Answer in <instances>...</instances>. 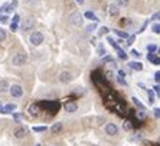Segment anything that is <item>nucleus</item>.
Here are the masks:
<instances>
[{
  "mask_svg": "<svg viewBox=\"0 0 160 146\" xmlns=\"http://www.w3.org/2000/svg\"><path fill=\"white\" fill-rule=\"evenodd\" d=\"M150 20H159V22H160V11L154 13V15L152 16V19H150Z\"/></svg>",
  "mask_w": 160,
  "mask_h": 146,
  "instance_id": "obj_46",
  "label": "nucleus"
},
{
  "mask_svg": "<svg viewBox=\"0 0 160 146\" xmlns=\"http://www.w3.org/2000/svg\"><path fill=\"white\" fill-rule=\"evenodd\" d=\"M116 79H117V82H118L121 86H128V83H127V80L124 79V77H121V76H118V75H117Z\"/></svg>",
  "mask_w": 160,
  "mask_h": 146,
  "instance_id": "obj_36",
  "label": "nucleus"
},
{
  "mask_svg": "<svg viewBox=\"0 0 160 146\" xmlns=\"http://www.w3.org/2000/svg\"><path fill=\"white\" fill-rule=\"evenodd\" d=\"M128 67H130L131 70H136V72H142V70L144 69L142 62H128Z\"/></svg>",
  "mask_w": 160,
  "mask_h": 146,
  "instance_id": "obj_12",
  "label": "nucleus"
},
{
  "mask_svg": "<svg viewBox=\"0 0 160 146\" xmlns=\"http://www.w3.org/2000/svg\"><path fill=\"white\" fill-rule=\"evenodd\" d=\"M29 112H30L32 116H38L39 112H41V106H39V103H32V105L29 106Z\"/></svg>",
  "mask_w": 160,
  "mask_h": 146,
  "instance_id": "obj_14",
  "label": "nucleus"
},
{
  "mask_svg": "<svg viewBox=\"0 0 160 146\" xmlns=\"http://www.w3.org/2000/svg\"><path fill=\"white\" fill-rule=\"evenodd\" d=\"M9 82L6 80V79H3V80L0 82V93H4V92H8L9 90Z\"/></svg>",
  "mask_w": 160,
  "mask_h": 146,
  "instance_id": "obj_22",
  "label": "nucleus"
},
{
  "mask_svg": "<svg viewBox=\"0 0 160 146\" xmlns=\"http://www.w3.org/2000/svg\"><path fill=\"white\" fill-rule=\"evenodd\" d=\"M97 53H98V56H101V57H104V56L107 55V50L104 49V46H102V44H98Z\"/></svg>",
  "mask_w": 160,
  "mask_h": 146,
  "instance_id": "obj_31",
  "label": "nucleus"
},
{
  "mask_svg": "<svg viewBox=\"0 0 160 146\" xmlns=\"http://www.w3.org/2000/svg\"><path fill=\"white\" fill-rule=\"evenodd\" d=\"M116 52H117V57H118L120 60H127V59H128V55H127V52L123 50L121 48H120L118 50H116Z\"/></svg>",
  "mask_w": 160,
  "mask_h": 146,
  "instance_id": "obj_19",
  "label": "nucleus"
},
{
  "mask_svg": "<svg viewBox=\"0 0 160 146\" xmlns=\"http://www.w3.org/2000/svg\"><path fill=\"white\" fill-rule=\"evenodd\" d=\"M13 117H15L16 122H19V121H20V117H22V115H20V113H15V112H13Z\"/></svg>",
  "mask_w": 160,
  "mask_h": 146,
  "instance_id": "obj_48",
  "label": "nucleus"
},
{
  "mask_svg": "<svg viewBox=\"0 0 160 146\" xmlns=\"http://www.w3.org/2000/svg\"><path fill=\"white\" fill-rule=\"evenodd\" d=\"M12 10H15V9L12 7V4H4L3 6V11H6V13H10Z\"/></svg>",
  "mask_w": 160,
  "mask_h": 146,
  "instance_id": "obj_43",
  "label": "nucleus"
},
{
  "mask_svg": "<svg viewBox=\"0 0 160 146\" xmlns=\"http://www.w3.org/2000/svg\"><path fill=\"white\" fill-rule=\"evenodd\" d=\"M35 146H41V145H35Z\"/></svg>",
  "mask_w": 160,
  "mask_h": 146,
  "instance_id": "obj_57",
  "label": "nucleus"
},
{
  "mask_svg": "<svg viewBox=\"0 0 160 146\" xmlns=\"http://www.w3.org/2000/svg\"><path fill=\"white\" fill-rule=\"evenodd\" d=\"M153 116L156 117V119H160V107H154L153 109Z\"/></svg>",
  "mask_w": 160,
  "mask_h": 146,
  "instance_id": "obj_42",
  "label": "nucleus"
},
{
  "mask_svg": "<svg viewBox=\"0 0 160 146\" xmlns=\"http://www.w3.org/2000/svg\"><path fill=\"white\" fill-rule=\"evenodd\" d=\"M146 50H147V53H156L157 52V44L154 43H150L146 46Z\"/></svg>",
  "mask_w": 160,
  "mask_h": 146,
  "instance_id": "obj_26",
  "label": "nucleus"
},
{
  "mask_svg": "<svg viewBox=\"0 0 160 146\" xmlns=\"http://www.w3.org/2000/svg\"><path fill=\"white\" fill-rule=\"evenodd\" d=\"M156 53H157V55L160 56V48H157V52H156Z\"/></svg>",
  "mask_w": 160,
  "mask_h": 146,
  "instance_id": "obj_55",
  "label": "nucleus"
},
{
  "mask_svg": "<svg viewBox=\"0 0 160 146\" xmlns=\"http://www.w3.org/2000/svg\"><path fill=\"white\" fill-rule=\"evenodd\" d=\"M147 60L154 66L160 65V56L157 55V53H147Z\"/></svg>",
  "mask_w": 160,
  "mask_h": 146,
  "instance_id": "obj_11",
  "label": "nucleus"
},
{
  "mask_svg": "<svg viewBox=\"0 0 160 146\" xmlns=\"http://www.w3.org/2000/svg\"><path fill=\"white\" fill-rule=\"evenodd\" d=\"M134 42H136V34H130V36L126 39V44H127V46H131Z\"/></svg>",
  "mask_w": 160,
  "mask_h": 146,
  "instance_id": "obj_33",
  "label": "nucleus"
},
{
  "mask_svg": "<svg viewBox=\"0 0 160 146\" xmlns=\"http://www.w3.org/2000/svg\"><path fill=\"white\" fill-rule=\"evenodd\" d=\"M130 55L133 56V57H136V59H140V57H142V53H140L138 50H136V49H131Z\"/></svg>",
  "mask_w": 160,
  "mask_h": 146,
  "instance_id": "obj_38",
  "label": "nucleus"
},
{
  "mask_svg": "<svg viewBox=\"0 0 160 146\" xmlns=\"http://www.w3.org/2000/svg\"><path fill=\"white\" fill-rule=\"evenodd\" d=\"M95 30H97V23H95V22H92L91 25H88L85 27V32L87 33H92V32H95Z\"/></svg>",
  "mask_w": 160,
  "mask_h": 146,
  "instance_id": "obj_28",
  "label": "nucleus"
},
{
  "mask_svg": "<svg viewBox=\"0 0 160 146\" xmlns=\"http://www.w3.org/2000/svg\"><path fill=\"white\" fill-rule=\"evenodd\" d=\"M0 107H2V103H0Z\"/></svg>",
  "mask_w": 160,
  "mask_h": 146,
  "instance_id": "obj_58",
  "label": "nucleus"
},
{
  "mask_svg": "<svg viewBox=\"0 0 160 146\" xmlns=\"http://www.w3.org/2000/svg\"><path fill=\"white\" fill-rule=\"evenodd\" d=\"M19 22H20V16L19 15H15L12 17V23H19Z\"/></svg>",
  "mask_w": 160,
  "mask_h": 146,
  "instance_id": "obj_45",
  "label": "nucleus"
},
{
  "mask_svg": "<svg viewBox=\"0 0 160 146\" xmlns=\"http://www.w3.org/2000/svg\"><path fill=\"white\" fill-rule=\"evenodd\" d=\"M105 79H107V80H111V79H112V72H107V73H105Z\"/></svg>",
  "mask_w": 160,
  "mask_h": 146,
  "instance_id": "obj_49",
  "label": "nucleus"
},
{
  "mask_svg": "<svg viewBox=\"0 0 160 146\" xmlns=\"http://www.w3.org/2000/svg\"><path fill=\"white\" fill-rule=\"evenodd\" d=\"M118 13H120V9H118V6H117L116 3L108 6V15H110V16L116 17V16H118Z\"/></svg>",
  "mask_w": 160,
  "mask_h": 146,
  "instance_id": "obj_13",
  "label": "nucleus"
},
{
  "mask_svg": "<svg viewBox=\"0 0 160 146\" xmlns=\"http://www.w3.org/2000/svg\"><path fill=\"white\" fill-rule=\"evenodd\" d=\"M147 96H149V103L150 105H153V103L156 102V93H154V90L153 89H147Z\"/></svg>",
  "mask_w": 160,
  "mask_h": 146,
  "instance_id": "obj_17",
  "label": "nucleus"
},
{
  "mask_svg": "<svg viewBox=\"0 0 160 146\" xmlns=\"http://www.w3.org/2000/svg\"><path fill=\"white\" fill-rule=\"evenodd\" d=\"M154 82H156V83H160V70H156V72H154Z\"/></svg>",
  "mask_w": 160,
  "mask_h": 146,
  "instance_id": "obj_44",
  "label": "nucleus"
},
{
  "mask_svg": "<svg viewBox=\"0 0 160 146\" xmlns=\"http://www.w3.org/2000/svg\"><path fill=\"white\" fill-rule=\"evenodd\" d=\"M58 80H59L61 83H69V82L72 80V75L69 72H61Z\"/></svg>",
  "mask_w": 160,
  "mask_h": 146,
  "instance_id": "obj_9",
  "label": "nucleus"
},
{
  "mask_svg": "<svg viewBox=\"0 0 160 146\" xmlns=\"http://www.w3.org/2000/svg\"><path fill=\"white\" fill-rule=\"evenodd\" d=\"M117 75H118V76H121V77H126V72H124V70H121V69H118Z\"/></svg>",
  "mask_w": 160,
  "mask_h": 146,
  "instance_id": "obj_50",
  "label": "nucleus"
},
{
  "mask_svg": "<svg viewBox=\"0 0 160 146\" xmlns=\"http://www.w3.org/2000/svg\"><path fill=\"white\" fill-rule=\"evenodd\" d=\"M33 26H35V20L33 19H25L23 20V23H22V30L23 32H28V30H30V29H33Z\"/></svg>",
  "mask_w": 160,
  "mask_h": 146,
  "instance_id": "obj_10",
  "label": "nucleus"
},
{
  "mask_svg": "<svg viewBox=\"0 0 160 146\" xmlns=\"http://www.w3.org/2000/svg\"><path fill=\"white\" fill-rule=\"evenodd\" d=\"M62 128H63V125L61 123V122H56V123H53V126L51 128V130H52V133H59L61 130H62Z\"/></svg>",
  "mask_w": 160,
  "mask_h": 146,
  "instance_id": "obj_21",
  "label": "nucleus"
},
{
  "mask_svg": "<svg viewBox=\"0 0 160 146\" xmlns=\"http://www.w3.org/2000/svg\"><path fill=\"white\" fill-rule=\"evenodd\" d=\"M116 4L118 7H127L128 6V0H116Z\"/></svg>",
  "mask_w": 160,
  "mask_h": 146,
  "instance_id": "obj_35",
  "label": "nucleus"
},
{
  "mask_svg": "<svg viewBox=\"0 0 160 146\" xmlns=\"http://www.w3.org/2000/svg\"><path fill=\"white\" fill-rule=\"evenodd\" d=\"M152 32L154 33V34H160V22H154L152 25Z\"/></svg>",
  "mask_w": 160,
  "mask_h": 146,
  "instance_id": "obj_29",
  "label": "nucleus"
},
{
  "mask_svg": "<svg viewBox=\"0 0 160 146\" xmlns=\"http://www.w3.org/2000/svg\"><path fill=\"white\" fill-rule=\"evenodd\" d=\"M131 100H133V103H134V106H136V107H138L140 110H146V106L140 102V99H138V98L133 96V98H131Z\"/></svg>",
  "mask_w": 160,
  "mask_h": 146,
  "instance_id": "obj_18",
  "label": "nucleus"
},
{
  "mask_svg": "<svg viewBox=\"0 0 160 146\" xmlns=\"http://www.w3.org/2000/svg\"><path fill=\"white\" fill-rule=\"evenodd\" d=\"M26 62H28V55L23 53V52H19L12 57V65L13 66H23Z\"/></svg>",
  "mask_w": 160,
  "mask_h": 146,
  "instance_id": "obj_4",
  "label": "nucleus"
},
{
  "mask_svg": "<svg viewBox=\"0 0 160 146\" xmlns=\"http://www.w3.org/2000/svg\"><path fill=\"white\" fill-rule=\"evenodd\" d=\"M6 37H8L6 30H4L3 27H0V42H4V40H6Z\"/></svg>",
  "mask_w": 160,
  "mask_h": 146,
  "instance_id": "obj_39",
  "label": "nucleus"
},
{
  "mask_svg": "<svg viewBox=\"0 0 160 146\" xmlns=\"http://www.w3.org/2000/svg\"><path fill=\"white\" fill-rule=\"evenodd\" d=\"M95 42H97V39H95V37H92V39H91V43L95 44Z\"/></svg>",
  "mask_w": 160,
  "mask_h": 146,
  "instance_id": "obj_54",
  "label": "nucleus"
},
{
  "mask_svg": "<svg viewBox=\"0 0 160 146\" xmlns=\"http://www.w3.org/2000/svg\"><path fill=\"white\" fill-rule=\"evenodd\" d=\"M104 130H105V133H107L108 136H117L118 135V126H117L116 123H111V122L105 125Z\"/></svg>",
  "mask_w": 160,
  "mask_h": 146,
  "instance_id": "obj_6",
  "label": "nucleus"
},
{
  "mask_svg": "<svg viewBox=\"0 0 160 146\" xmlns=\"http://www.w3.org/2000/svg\"><path fill=\"white\" fill-rule=\"evenodd\" d=\"M16 110V105L15 103H8L6 106H2L0 107V113L2 115H8V113H13Z\"/></svg>",
  "mask_w": 160,
  "mask_h": 146,
  "instance_id": "obj_8",
  "label": "nucleus"
},
{
  "mask_svg": "<svg viewBox=\"0 0 160 146\" xmlns=\"http://www.w3.org/2000/svg\"><path fill=\"white\" fill-rule=\"evenodd\" d=\"M149 23H150V19H149V20H144V23H143L142 27H140V29H138V32H137L138 34H140V33H143L146 29H147V26H149Z\"/></svg>",
  "mask_w": 160,
  "mask_h": 146,
  "instance_id": "obj_37",
  "label": "nucleus"
},
{
  "mask_svg": "<svg viewBox=\"0 0 160 146\" xmlns=\"http://www.w3.org/2000/svg\"><path fill=\"white\" fill-rule=\"evenodd\" d=\"M153 90H154V93H156L157 98H160V83L154 84V86H153Z\"/></svg>",
  "mask_w": 160,
  "mask_h": 146,
  "instance_id": "obj_40",
  "label": "nucleus"
},
{
  "mask_svg": "<svg viewBox=\"0 0 160 146\" xmlns=\"http://www.w3.org/2000/svg\"><path fill=\"white\" fill-rule=\"evenodd\" d=\"M137 86H138V88H142L143 90H147V88H146V84H144V83H142V82H138Z\"/></svg>",
  "mask_w": 160,
  "mask_h": 146,
  "instance_id": "obj_52",
  "label": "nucleus"
},
{
  "mask_svg": "<svg viewBox=\"0 0 160 146\" xmlns=\"http://www.w3.org/2000/svg\"><path fill=\"white\" fill-rule=\"evenodd\" d=\"M32 130H33L35 133H42V132L48 130V126H33V129H32Z\"/></svg>",
  "mask_w": 160,
  "mask_h": 146,
  "instance_id": "obj_32",
  "label": "nucleus"
},
{
  "mask_svg": "<svg viewBox=\"0 0 160 146\" xmlns=\"http://www.w3.org/2000/svg\"><path fill=\"white\" fill-rule=\"evenodd\" d=\"M112 32L116 33V34L120 37V39H124V40H126L127 37L130 36V34H128V33H127V32H124V30H120V29H114V30H112Z\"/></svg>",
  "mask_w": 160,
  "mask_h": 146,
  "instance_id": "obj_20",
  "label": "nucleus"
},
{
  "mask_svg": "<svg viewBox=\"0 0 160 146\" xmlns=\"http://www.w3.org/2000/svg\"><path fill=\"white\" fill-rule=\"evenodd\" d=\"M134 126H133V122H131V119H126V121H124V123H123V129L124 130H131V129H133Z\"/></svg>",
  "mask_w": 160,
  "mask_h": 146,
  "instance_id": "obj_24",
  "label": "nucleus"
},
{
  "mask_svg": "<svg viewBox=\"0 0 160 146\" xmlns=\"http://www.w3.org/2000/svg\"><path fill=\"white\" fill-rule=\"evenodd\" d=\"M108 32H110V29H108L107 26H101L100 29H98V36H104V34H108Z\"/></svg>",
  "mask_w": 160,
  "mask_h": 146,
  "instance_id": "obj_30",
  "label": "nucleus"
},
{
  "mask_svg": "<svg viewBox=\"0 0 160 146\" xmlns=\"http://www.w3.org/2000/svg\"><path fill=\"white\" fill-rule=\"evenodd\" d=\"M45 40V36L42 32H32L29 36V42L32 46H41Z\"/></svg>",
  "mask_w": 160,
  "mask_h": 146,
  "instance_id": "obj_2",
  "label": "nucleus"
},
{
  "mask_svg": "<svg viewBox=\"0 0 160 146\" xmlns=\"http://www.w3.org/2000/svg\"><path fill=\"white\" fill-rule=\"evenodd\" d=\"M12 7H13V9H16V7H18V4H19V2H18V0H12Z\"/></svg>",
  "mask_w": 160,
  "mask_h": 146,
  "instance_id": "obj_51",
  "label": "nucleus"
},
{
  "mask_svg": "<svg viewBox=\"0 0 160 146\" xmlns=\"http://www.w3.org/2000/svg\"><path fill=\"white\" fill-rule=\"evenodd\" d=\"M9 93H10L13 98H22L23 96V88L20 84H12L9 88Z\"/></svg>",
  "mask_w": 160,
  "mask_h": 146,
  "instance_id": "obj_5",
  "label": "nucleus"
},
{
  "mask_svg": "<svg viewBox=\"0 0 160 146\" xmlns=\"http://www.w3.org/2000/svg\"><path fill=\"white\" fill-rule=\"evenodd\" d=\"M69 23L75 27H81L84 25V16L79 13V11H72L69 15Z\"/></svg>",
  "mask_w": 160,
  "mask_h": 146,
  "instance_id": "obj_3",
  "label": "nucleus"
},
{
  "mask_svg": "<svg viewBox=\"0 0 160 146\" xmlns=\"http://www.w3.org/2000/svg\"><path fill=\"white\" fill-rule=\"evenodd\" d=\"M13 135H15L16 139H22L26 136V128H18L15 132H13Z\"/></svg>",
  "mask_w": 160,
  "mask_h": 146,
  "instance_id": "obj_16",
  "label": "nucleus"
},
{
  "mask_svg": "<svg viewBox=\"0 0 160 146\" xmlns=\"http://www.w3.org/2000/svg\"><path fill=\"white\" fill-rule=\"evenodd\" d=\"M75 2H77V3H78L79 6H82V4L85 3V0H75Z\"/></svg>",
  "mask_w": 160,
  "mask_h": 146,
  "instance_id": "obj_53",
  "label": "nucleus"
},
{
  "mask_svg": "<svg viewBox=\"0 0 160 146\" xmlns=\"http://www.w3.org/2000/svg\"><path fill=\"white\" fill-rule=\"evenodd\" d=\"M84 17H85V19H88V20H91V22H95V23H98V22H100V19L97 17V15H95L94 11H91V10L85 11V13H84Z\"/></svg>",
  "mask_w": 160,
  "mask_h": 146,
  "instance_id": "obj_15",
  "label": "nucleus"
},
{
  "mask_svg": "<svg viewBox=\"0 0 160 146\" xmlns=\"http://www.w3.org/2000/svg\"><path fill=\"white\" fill-rule=\"evenodd\" d=\"M41 109H45L46 112H51L52 115L58 113V110L61 107V103L58 100H43V102H39Z\"/></svg>",
  "mask_w": 160,
  "mask_h": 146,
  "instance_id": "obj_1",
  "label": "nucleus"
},
{
  "mask_svg": "<svg viewBox=\"0 0 160 146\" xmlns=\"http://www.w3.org/2000/svg\"><path fill=\"white\" fill-rule=\"evenodd\" d=\"M102 63H116V60H114V57L110 55H105L104 57H102Z\"/></svg>",
  "mask_w": 160,
  "mask_h": 146,
  "instance_id": "obj_34",
  "label": "nucleus"
},
{
  "mask_svg": "<svg viewBox=\"0 0 160 146\" xmlns=\"http://www.w3.org/2000/svg\"><path fill=\"white\" fill-rule=\"evenodd\" d=\"M8 22H9V17L6 15H0V23L2 25H8Z\"/></svg>",
  "mask_w": 160,
  "mask_h": 146,
  "instance_id": "obj_41",
  "label": "nucleus"
},
{
  "mask_svg": "<svg viewBox=\"0 0 160 146\" xmlns=\"http://www.w3.org/2000/svg\"><path fill=\"white\" fill-rule=\"evenodd\" d=\"M2 13H3V7H0V15H2Z\"/></svg>",
  "mask_w": 160,
  "mask_h": 146,
  "instance_id": "obj_56",
  "label": "nucleus"
},
{
  "mask_svg": "<svg viewBox=\"0 0 160 146\" xmlns=\"http://www.w3.org/2000/svg\"><path fill=\"white\" fill-rule=\"evenodd\" d=\"M107 42H108L110 44H111V46H112L114 49H116V50H118V49H120V44L117 43V42L114 40V39H112L111 36H107Z\"/></svg>",
  "mask_w": 160,
  "mask_h": 146,
  "instance_id": "obj_27",
  "label": "nucleus"
},
{
  "mask_svg": "<svg viewBox=\"0 0 160 146\" xmlns=\"http://www.w3.org/2000/svg\"><path fill=\"white\" fill-rule=\"evenodd\" d=\"M10 30L12 32H16L18 30V23H10Z\"/></svg>",
  "mask_w": 160,
  "mask_h": 146,
  "instance_id": "obj_47",
  "label": "nucleus"
},
{
  "mask_svg": "<svg viewBox=\"0 0 160 146\" xmlns=\"http://www.w3.org/2000/svg\"><path fill=\"white\" fill-rule=\"evenodd\" d=\"M63 109H65V112H68V113H75V112L78 110V105L75 102H72V100H68V102L63 103Z\"/></svg>",
  "mask_w": 160,
  "mask_h": 146,
  "instance_id": "obj_7",
  "label": "nucleus"
},
{
  "mask_svg": "<svg viewBox=\"0 0 160 146\" xmlns=\"http://www.w3.org/2000/svg\"><path fill=\"white\" fill-rule=\"evenodd\" d=\"M134 116L137 117L140 122L144 121V119H146V110H138V112H134Z\"/></svg>",
  "mask_w": 160,
  "mask_h": 146,
  "instance_id": "obj_25",
  "label": "nucleus"
},
{
  "mask_svg": "<svg viewBox=\"0 0 160 146\" xmlns=\"http://www.w3.org/2000/svg\"><path fill=\"white\" fill-rule=\"evenodd\" d=\"M118 25L121 26V27H126V26H131V25H133V22H131L130 19L123 17V19H120V20H118Z\"/></svg>",
  "mask_w": 160,
  "mask_h": 146,
  "instance_id": "obj_23",
  "label": "nucleus"
}]
</instances>
